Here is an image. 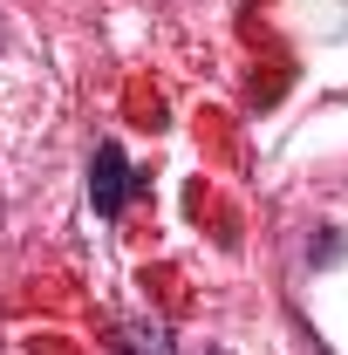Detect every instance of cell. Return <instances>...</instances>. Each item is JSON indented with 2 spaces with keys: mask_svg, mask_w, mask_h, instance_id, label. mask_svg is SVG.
I'll use <instances>...</instances> for the list:
<instances>
[{
  "mask_svg": "<svg viewBox=\"0 0 348 355\" xmlns=\"http://www.w3.org/2000/svg\"><path fill=\"white\" fill-rule=\"evenodd\" d=\"M137 191H143V178L130 171L123 144H116V137H103V144L89 150V205H96V219H116Z\"/></svg>",
  "mask_w": 348,
  "mask_h": 355,
  "instance_id": "6da1fadb",
  "label": "cell"
},
{
  "mask_svg": "<svg viewBox=\"0 0 348 355\" xmlns=\"http://www.w3.org/2000/svg\"><path fill=\"white\" fill-rule=\"evenodd\" d=\"M110 355H177V349H171V328H164V321L130 314V321L110 328Z\"/></svg>",
  "mask_w": 348,
  "mask_h": 355,
  "instance_id": "7a4b0ae2",
  "label": "cell"
}]
</instances>
